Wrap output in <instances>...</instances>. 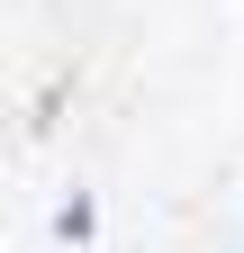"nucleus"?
Returning a JSON list of instances; mask_svg holds the SVG:
<instances>
[{
	"label": "nucleus",
	"instance_id": "obj_1",
	"mask_svg": "<svg viewBox=\"0 0 244 253\" xmlns=\"http://www.w3.org/2000/svg\"><path fill=\"white\" fill-rule=\"evenodd\" d=\"M54 226H64V244H90V199H64V217H54Z\"/></svg>",
	"mask_w": 244,
	"mask_h": 253
}]
</instances>
